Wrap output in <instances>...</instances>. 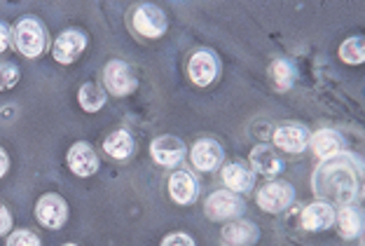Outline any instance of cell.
I'll return each mask as SVG.
<instances>
[{
    "label": "cell",
    "mask_w": 365,
    "mask_h": 246,
    "mask_svg": "<svg viewBox=\"0 0 365 246\" xmlns=\"http://www.w3.org/2000/svg\"><path fill=\"white\" fill-rule=\"evenodd\" d=\"M314 193L321 202L330 207H354L363 197L361 164L349 153H339L335 158L321 160L314 174Z\"/></svg>",
    "instance_id": "obj_1"
},
{
    "label": "cell",
    "mask_w": 365,
    "mask_h": 246,
    "mask_svg": "<svg viewBox=\"0 0 365 246\" xmlns=\"http://www.w3.org/2000/svg\"><path fill=\"white\" fill-rule=\"evenodd\" d=\"M47 29L38 16H21L12 26V45L26 59H38L47 49Z\"/></svg>",
    "instance_id": "obj_2"
},
{
    "label": "cell",
    "mask_w": 365,
    "mask_h": 246,
    "mask_svg": "<svg viewBox=\"0 0 365 246\" xmlns=\"http://www.w3.org/2000/svg\"><path fill=\"white\" fill-rule=\"evenodd\" d=\"M129 19H131L129 26L134 29L136 36L148 38V40L162 38L169 29V19H167V14H164V10H160V7L150 3L136 5Z\"/></svg>",
    "instance_id": "obj_3"
},
{
    "label": "cell",
    "mask_w": 365,
    "mask_h": 246,
    "mask_svg": "<svg viewBox=\"0 0 365 246\" xmlns=\"http://www.w3.org/2000/svg\"><path fill=\"white\" fill-rule=\"evenodd\" d=\"M103 87L113 96H129L131 92H136L138 80L134 76V68L122 59L108 61L103 66Z\"/></svg>",
    "instance_id": "obj_4"
},
{
    "label": "cell",
    "mask_w": 365,
    "mask_h": 246,
    "mask_svg": "<svg viewBox=\"0 0 365 246\" xmlns=\"http://www.w3.org/2000/svg\"><path fill=\"white\" fill-rule=\"evenodd\" d=\"M246 204L244 197L232 193V190H218L209 195V200L204 204V213L206 218L211 220H235L244 213Z\"/></svg>",
    "instance_id": "obj_5"
},
{
    "label": "cell",
    "mask_w": 365,
    "mask_h": 246,
    "mask_svg": "<svg viewBox=\"0 0 365 246\" xmlns=\"http://www.w3.org/2000/svg\"><path fill=\"white\" fill-rule=\"evenodd\" d=\"M295 200V188L286 183V180H269L264 183L258 195H255V202L258 207L267 213H281L286 211Z\"/></svg>",
    "instance_id": "obj_6"
},
{
    "label": "cell",
    "mask_w": 365,
    "mask_h": 246,
    "mask_svg": "<svg viewBox=\"0 0 365 246\" xmlns=\"http://www.w3.org/2000/svg\"><path fill=\"white\" fill-rule=\"evenodd\" d=\"M36 218L38 223L47 230H59L68 220V204L61 195L56 193H45L36 202Z\"/></svg>",
    "instance_id": "obj_7"
},
{
    "label": "cell",
    "mask_w": 365,
    "mask_h": 246,
    "mask_svg": "<svg viewBox=\"0 0 365 246\" xmlns=\"http://www.w3.org/2000/svg\"><path fill=\"white\" fill-rule=\"evenodd\" d=\"M220 73V61L211 49H197L187 61V76L197 87H209Z\"/></svg>",
    "instance_id": "obj_8"
},
{
    "label": "cell",
    "mask_w": 365,
    "mask_h": 246,
    "mask_svg": "<svg viewBox=\"0 0 365 246\" xmlns=\"http://www.w3.org/2000/svg\"><path fill=\"white\" fill-rule=\"evenodd\" d=\"M87 47V36L78 29H66L63 33H59V38L54 40L52 45V56L54 61H59L63 66H68L78 59V56L85 52Z\"/></svg>",
    "instance_id": "obj_9"
},
{
    "label": "cell",
    "mask_w": 365,
    "mask_h": 246,
    "mask_svg": "<svg viewBox=\"0 0 365 246\" xmlns=\"http://www.w3.org/2000/svg\"><path fill=\"white\" fill-rule=\"evenodd\" d=\"M190 160H192V167L199 171H215L222 167V160H225V150L222 145L215 141V138H199L190 150Z\"/></svg>",
    "instance_id": "obj_10"
},
{
    "label": "cell",
    "mask_w": 365,
    "mask_h": 246,
    "mask_svg": "<svg viewBox=\"0 0 365 246\" xmlns=\"http://www.w3.org/2000/svg\"><path fill=\"white\" fill-rule=\"evenodd\" d=\"M66 164H68V169L76 176L87 178V176L96 174L98 164H101V162H98L96 150L87 141H78V143H73L68 148V153H66Z\"/></svg>",
    "instance_id": "obj_11"
},
{
    "label": "cell",
    "mask_w": 365,
    "mask_h": 246,
    "mask_svg": "<svg viewBox=\"0 0 365 246\" xmlns=\"http://www.w3.org/2000/svg\"><path fill=\"white\" fill-rule=\"evenodd\" d=\"M150 155L160 167H178L185 160L187 148L176 136H157L150 143Z\"/></svg>",
    "instance_id": "obj_12"
},
{
    "label": "cell",
    "mask_w": 365,
    "mask_h": 246,
    "mask_svg": "<svg viewBox=\"0 0 365 246\" xmlns=\"http://www.w3.org/2000/svg\"><path fill=\"white\" fill-rule=\"evenodd\" d=\"M272 138H274V148H279V150L290 153V155H297L304 150L307 143H309V131H307L302 125L288 122V125H281L274 129Z\"/></svg>",
    "instance_id": "obj_13"
},
{
    "label": "cell",
    "mask_w": 365,
    "mask_h": 246,
    "mask_svg": "<svg viewBox=\"0 0 365 246\" xmlns=\"http://www.w3.org/2000/svg\"><path fill=\"white\" fill-rule=\"evenodd\" d=\"M335 207H330L326 202H312L300 213V225L307 232H323V230L335 225Z\"/></svg>",
    "instance_id": "obj_14"
},
{
    "label": "cell",
    "mask_w": 365,
    "mask_h": 246,
    "mask_svg": "<svg viewBox=\"0 0 365 246\" xmlns=\"http://www.w3.org/2000/svg\"><path fill=\"white\" fill-rule=\"evenodd\" d=\"M251 169H253V174L274 178L277 174L284 171V160H281V155L277 153V148L274 145L258 143L251 150Z\"/></svg>",
    "instance_id": "obj_15"
},
{
    "label": "cell",
    "mask_w": 365,
    "mask_h": 246,
    "mask_svg": "<svg viewBox=\"0 0 365 246\" xmlns=\"http://www.w3.org/2000/svg\"><path fill=\"white\" fill-rule=\"evenodd\" d=\"M222 183H225L227 190L237 193V195H246L253 190L255 185V174L253 169L244 162H230L220 169Z\"/></svg>",
    "instance_id": "obj_16"
},
{
    "label": "cell",
    "mask_w": 365,
    "mask_h": 246,
    "mask_svg": "<svg viewBox=\"0 0 365 246\" xmlns=\"http://www.w3.org/2000/svg\"><path fill=\"white\" fill-rule=\"evenodd\" d=\"M169 197L180 207H187L199 197V183L192 171H173L169 176Z\"/></svg>",
    "instance_id": "obj_17"
},
{
    "label": "cell",
    "mask_w": 365,
    "mask_h": 246,
    "mask_svg": "<svg viewBox=\"0 0 365 246\" xmlns=\"http://www.w3.org/2000/svg\"><path fill=\"white\" fill-rule=\"evenodd\" d=\"M220 240L225 246H253L260 240V230L255 227V223L244 218H235L222 227Z\"/></svg>",
    "instance_id": "obj_18"
},
{
    "label": "cell",
    "mask_w": 365,
    "mask_h": 246,
    "mask_svg": "<svg viewBox=\"0 0 365 246\" xmlns=\"http://www.w3.org/2000/svg\"><path fill=\"white\" fill-rule=\"evenodd\" d=\"M309 143L319 160H328V158H335L339 153H344V138L339 136L335 129L317 131V134L309 136Z\"/></svg>",
    "instance_id": "obj_19"
},
{
    "label": "cell",
    "mask_w": 365,
    "mask_h": 246,
    "mask_svg": "<svg viewBox=\"0 0 365 246\" xmlns=\"http://www.w3.org/2000/svg\"><path fill=\"white\" fill-rule=\"evenodd\" d=\"M103 153L108 155L110 160H129L131 155L136 153V141H134V136L129 134L127 129H118V131H113V134H108L103 138Z\"/></svg>",
    "instance_id": "obj_20"
},
{
    "label": "cell",
    "mask_w": 365,
    "mask_h": 246,
    "mask_svg": "<svg viewBox=\"0 0 365 246\" xmlns=\"http://www.w3.org/2000/svg\"><path fill=\"white\" fill-rule=\"evenodd\" d=\"M337 230L344 240H356L363 232V213L356 207H342L335 213Z\"/></svg>",
    "instance_id": "obj_21"
},
{
    "label": "cell",
    "mask_w": 365,
    "mask_h": 246,
    "mask_svg": "<svg viewBox=\"0 0 365 246\" xmlns=\"http://www.w3.org/2000/svg\"><path fill=\"white\" fill-rule=\"evenodd\" d=\"M106 89L96 82H85L78 92V103L85 113H96L106 106Z\"/></svg>",
    "instance_id": "obj_22"
},
{
    "label": "cell",
    "mask_w": 365,
    "mask_h": 246,
    "mask_svg": "<svg viewBox=\"0 0 365 246\" xmlns=\"http://www.w3.org/2000/svg\"><path fill=\"white\" fill-rule=\"evenodd\" d=\"M269 78H272L274 87H277L279 92H286V89L293 87V82L297 78L295 63L290 59H277L269 68Z\"/></svg>",
    "instance_id": "obj_23"
},
{
    "label": "cell",
    "mask_w": 365,
    "mask_h": 246,
    "mask_svg": "<svg viewBox=\"0 0 365 246\" xmlns=\"http://www.w3.org/2000/svg\"><path fill=\"white\" fill-rule=\"evenodd\" d=\"M339 59L349 66H361L365 61V43H363V36H354V38H346L342 47H339Z\"/></svg>",
    "instance_id": "obj_24"
},
{
    "label": "cell",
    "mask_w": 365,
    "mask_h": 246,
    "mask_svg": "<svg viewBox=\"0 0 365 246\" xmlns=\"http://www.w3.org/2000/svg\"><path fill=\"white\" fill-rule=\"evenodd\" d=\"M19 78H21L19 66L12 61H0V92L12 89L16 82H19Z\"/></svg>",
    "instance_id": "obj_25"
},
{
    "label": "cell",
    "mask_w": 365,
    "mask_h": 246,
    "mask_svg": "<svg viewBox=\"0 0 365 246\" xmlns=\"http://www.w3.org/2000/svg\"><path fill=\"white\" fill-rule=\"evenodd\" d=\"M5 246H43V242H40V237L33 230H14L7 237Z\"/></svg>",
    "instance_id": "obj_26"
},
{
    "label": "cell",
    "mask_w": 365,
    "mask_h": 246,
    "mask_svg": "<svg viewBox=\"0 0 365 246\" xmlns=\"http://www.w3.org/2000/svg\"><path fill=\"white\" fill-rule=\"evenodd\" d=\"M160 246H197V244H195V240L187 232H169L162 240Z\"/></svg>",
    "instance_id": "obj_27"
},
{
    "label": "cell",
    "mask_w": 365,
    "mask_h": 246,
    "mask_svg": "<svg viewBox=\"0 0 365 246\" xmlns=\"http://www.w3.org/2000/svg\"><path fill=\"white\" fill-rule=\"evenodd\" d=\"M10 227H12V213L7 211L3 202H0V237L10 232Z\"/></svg>",
    "instance_id": "obj_28"
},
{
    "label": "cell",
    "mask_w": 365,
    "mask_h": 246,
    "mask_svg": "<svg viewBox=\"0 0 365 246\" xmlns=\"http://www.w3.org/2000/svg\"><path fill=\"white\" fill-rule=\"evenodd\" d=\"M10 43H12V29L7 26V24L0 21V54L10 47Z\"/></svg>",
    "instance_id": "obj_29"
},
{
    "label": "cell",
    "mask_w": 365,
    "mask_h": 246,
    "mask_svg": "<svg viewBox=\"0 0 365 246\" xmlns=\"http://www.w3.org/2000/svg\"><path fill=\"white\" fill-rule=\"evenodd\" d=\"M7 169H10V158H7L5 148H0V178L7 174Z\"/></svg>",
    "instance_id": "obj_30"
},
{
    "label": "cell",
    "mask_w": 365,
    "mask_h": 246,
    "mask_svg": "<svg viewBox=\"0 0 365 246\" xmlns=\"http://www.w3.org/2000/svg\"><path fill=\"white\" fill-rule=\"evenodd\" d=\"M61 246H78V244H73V242H68V244H61Z\"/></svg>",
    "instance_id": "obj_31"
}]
</instances>
